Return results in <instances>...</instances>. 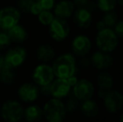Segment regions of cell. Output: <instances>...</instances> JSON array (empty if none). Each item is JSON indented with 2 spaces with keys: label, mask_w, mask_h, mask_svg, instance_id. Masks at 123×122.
<instances>
[{
  "label": "cell",
  "mask_w": 123,
  "mask_h": 122,
  "mask_svg": "<svg viewBox=\"0 0 123 122\" xmlns=\"http://www.w3.org/2000/svg\"><path fill=\"white\" fill-rule=\"evenodd\" d=\"M41 11H42L41 8L39 7V5L36 3L35 0H34V3H33L32 7H31V8H30V12H29V13H31V14H33V15H38Z\"/></svg>",
  "instance_id": "cell-31"
},
{
  "label": "cell",
  "mask_w": 123,
  "mask_h": 122,
  "mask_svg": "<svg viewBox=\"0 0 123 122\" xmlns=\"http://www.w3.org/2000/svg\"><path fill=\"white\" fill-rule=\"evenodd\" d=\"M24 116L28 121H37L44 116L43 108L37 105H30L24 110Z\"/></svg>",
  "instance_id": "cell-21"
},
{
  "label": "cell",
  "mask_w": 123,
  "mask_h": 122,
  "mask_svg": "<svg viewBox=\"0 0 123 122\" xmlns=\"http://www.w3.org/2000/svg\"><path fill=\"white\" fill-rule=\"evenodd\" d=\"M80 65L83 68H87L90 65H91V59H87V58L85 56V57H81V60H80Z\"/></svg>",
  "instance_id": "cell-35"
},
{
  "label": "cell",
  "mask_w": 123,
  "mask_h": 122,
  "mask_svg": "<svg viewBox=\"0 0 123 122\" xmlns=\"http://www.w3.org/2000/svg\"><path fill=\"white\" fill-rule=\"evenodd\" d=\"M70 26L66 19L55 17L49 25V34L53 40L62 42L70 35Z\"/></svg>",
  "instance_id": "cell-6"
},
{
  "label": "cell",
  "mask_w": 123,
  "mask_h": 122,
  "mask_svg": "<svg viewBox=\"0 0 123 122\" xmlns=\"http://www.w3.org/2000/svg\"><path fill=\"white\" fill-rule=\"evenodd\" d=\"M105 28H106V27H105V23H103V21H102L101 19H100V21L96 22V29H97V31L101 30V29H105Z\"/></svg>",
  "instance_id": "cell-36"
},
{
  "label": "cell",
  "mask_w": 123,
  "mask_h": 122,
  "mask_svg": "<svg viewBox=\"0 0 123 122\" xmlns=\"http://www.w3.org/2000/svg\"><path fill=\"white\" fill-rule=\"evenodd\" d=\"M71 1L75 7L80 8V7H86L89 0H71Z\"/></svg>",
  "instance_id": "cell-33"
},
{
  "label": "cell",
  "mask_w": 123,
  "mask_h": 122,
  "mask_svg": "<svg viewBox=\"0 0 123 122\" xmlns=\"http://www.w3.org/2000/svg\"><path fill=\"white\" fill-rule=\"evenodd\" d=\"M66 80H67V81H68L69 85H70V86H71V88H72V87H73L74 85L77 83V81H78V80H79V79L77 78V76H76L75 75H71V76L68 77Z\"/></svg>",
  "instance_id": "cell-34"
},
{
  "label": "cell",
  "mask_w": 123,
  "mask_h": 122,
  "mask_svg": "<svg viewBox=\"0 0 123 122\" xmlns=\"http://www.w3.org/2000/svg\"><path fill=\"white\" fill-rule=\"evenodd\" d=\"M91 65L98 70H107L114 64V59L111 53L98 50L93 53L91 57Z\"/></svg>",
  "instance_id": "cell-12"
},
{
  "label": "cell",
  "mask_w": 123,
  "mask_h": 122,
  "mask_svg": "<svg viewBox=\"0 0 123 122\" xmlns=\"http://www.w3.org/2000/svg\"><path fill=\"white\" fill-rule=\"evenodd\" d=\"M43 113L48 121L61 122L66 117L67 111L65 104L60 100V99L53 97L44 104Z\"/></svg>",
  "instance_id": "cell-2"
},
{
  "label": "cell",
  "mask_w": 123,
  "mask_h": 122,
  "mask_svg": "<svg viewBox=\"0 0 123 122\" xmlns=\"http://www.w3.org/2000/svg\"><path fill=\"white\" fill-rule=\"evenodd\" d=\"M119 120H120V121H121V122H123V113H122V115H121L120 119H119Z\"/></svg>",
  "instance_id": "cell-40"
},
{
  "label": "cell",
  "mask_w": 123,
  "mask_h": 122,
  "mask_svg": "<svg viewBox=\"0 0 123 122\" xmlns=\"http://www.w3.org/2000/svg\"><path fill=\"white\" fill-rule=\"evenodd\" d=\"M34 0H18V8L24 13H29Z\"/></svg>",
  "instance_id": "cell-27"
},
{
  "label": "cell",
  "mask_w": 123,
  "mask_h": 122,
  "mask_svg": "<svg viewBox=\"0 0 123 122\" xmlns=\"http://www.w3.org/2000/svg\"><path fill=\"white\" fill-rule=\"evenodd\" d=\"M78 101L79 100L77 99H75V98H70L66 101V103L65 104V106L67 112L73 113L77 110L78 106H79Z\"/></svg>",
  "instance_id": "cell-29"
},
{
  "label": "cell",
  "mask_w": 123,
  "mask_h": 122,
  "mask_svg": "<svg viewBox=\"0 0 123 122\" xmlns=\"http://www.w3.org/2000/svg\"><path fill=\"white\" fill-rule=\"evenodd\" d=\"M54 74L56 78L67 79L77 71V62L71 53H64L56 58L52 64Z\"/></svg>",
  "instance_id": "cell-1"
},
{
  "label": "cell",
  "mask_w": 123,
  "mask_h": 122,
  "mask_svg": "<svg viewBox=\"0 0 123 122\" xmlns=\"http://www.w3.org/2000/svg\"><path fill=\"white\" fill-rule=\"evenodd\" d=\"M42 10H52L56 3V0H35Z\"/></svg>",
  "instance_id": "cell-28"
},
{
  "label": "cell",
  "mask_w": 123,
  "mask_h": 122,
  "mask_svg": "<svg viewBox=\"0 0 123 122\" xmlns=\"http://www.w3.org/2000/svg\"><path fill=\"white\" fill-rule=\"evenodd\" d=\"M37 16L39 22L44 26H49L55 18V14L51 10H42Z\"/></svg>",
  "instance_id": "cell-25"
},
{
  "label": "cell",
  "mask_w": 123,
  "mask_h": 122,
  "mask_svg": "<svg viewBox=\"0 0 123 122\" xmlns=\"http://www.w3.org/2000/svg\"><path fill=\"white\" fill-rule=\"evenodd\" d=\"M118 44L119 39L112 29L105 28L97 31L96 36V45L99 50L112 53L116 50Z\"/></svg>",
  "instance_id": "cell-3"
},
{
  "label": "cell",
  "mask_w": 123,
  "mask_h": 122,
  "mask_svg": "<svg viewBox=\"0 0 123 122\" xmlns=\"http://www.w3.org/2000/svg\"><path fill=\"white\" fill-rule=\"evenodd\" d=\"M117 3H119L121 6L123 7V0H117Z\"/></svg>",
  "instance_id": "cell-39"
},
{
  "label": "cell",
  "mask_w": 123,
  "mask_h": 122,
  "mask_svg": "<svg viewBox=\"0 0 123 122\" xmlns=\"http://www.w3.org/2000/svg\"><path fill=\"white\" fill-rule=\"evenodd\" d=\"M107 91H108V90H103V89L99 88V90L97 91V96H99V98H100V99H103L104 96L105 95V94H106Z\"/></svg>",
  "instance_id": "cell-37"
},
{
  "label": "cell",
  "mask_w": 123,
  "mask_h": 122,
  "mask_svg": "<svg viewBox=\"0 0 123 122\" xmlns=\"http://www.w3.org/2000/svg\"><path fill=\"white\" fill-rule=\"evenodd\" d=\"M55 56V50L50 44H44L38 47L36 50V57L42 63H48L54 59Z\"/></svg>",
  "instance_id": "cell-18"
},
{
  "label": "cell",
  "mask_w": 123,
  "mask_h": 122,
  "mask_svg": "<svg viewBox=\"0 0 123 122\" xmlns=\"http://www.w3.org/2000/svg\"><path fill=\"white\" fill-rule=\"evenodd\" d=\"M101 20L103 21V23H105L106 28L112 29L115 26L116 23H117V21L119 20L118 13H117L115 10L104 13V15L102 16Z\"/></svg>",
  "instance_id": "cell-23"
},
{
  "label": "cell",
  "mask_w": 123,
  "mask_h": 122,
  "mask_svg": "<svg viewBox=\"0 0 123 122\" xmlns=\"http://www.w3.org/2000/svg\"><path fill=\"white\" fill-rule=\"evenodd\" d=\"M3 64V55L1 54V52H0V69L2 68Z\"/></svg>",
  "instance_id": "cell-38"
},
{
  "label": "cell",
  "mask_w": 123,
  "mask_h": 122,
  "mask_svg": "<svg viewBox=\"0 0 123 122\" xmlns=\"http://www.w3.org/2000/svg\"><path fill=\"white\" fill-rule=\"evenodd\" d=\"M80 111L83 116L87 118H94L98 116L100 108L96 100L91 99H86V100L81 101L80 104Z\"/></svg>",
  "instance_id": "cell-17"
},
{
  "label": "cell",
  "mask_w": 123,
  "mask_h": 122,
  "mask_svg": "<svg viewBox=\"0 0 123 122\" xmlns=\"http://www.w3.org/2000/svg\"><path fill=\"white\" fill-rule=\"evenodd\" d=\"M55 77L52 66L46 63L38 64L32 74L33 80L39 86L49 85L55 80Z\"/></svg>",
  "instance_id": "cell-8"
},
{
  "label": "cell",
  "mask_w": 123,
  "mask_h": 122,
  "mask_svg": "<svg viewBox=\"0 0 123 122\" xmlns=\"http://www.w3.org/2000/svg\"><path fill=\"white\" fill-rule=\"evenodd\" d=\"M39 91L44 96L51 95V93H50V84L47 85H44V86H40Z\"/></svg>",
  "instance_id": "cell-32"
},
{
  "label": "cell",
  "mask_w": 123,
  "mask_h": 122,
  "mask_svg": "<svg viewBox=\"0 0 123 122\" xmlns=\"http://www.w3.org/2000/svg\"><path fill=\"white\" fill-rule=\"evenodd\" d=\"M74 7L75 6L71 0H61L59 3H55L53 8L55 17L65 19L70 18L73 15Z\"/></svg>",
  "instance_id": "cell-16"
},
{
  "label": "cell",
  "mask_w": 123,
  "mask_h": 122,
  "mask_svg": "<svg viewBox=\"0 0 123 122\" xmlns=\"http://www.w3.org/2000/svg\"><path fill=\"white\" fill-rule=\"evenodd\" d=\"M11 43L12 40L7 31L3 30L2 32H0V51L4 50L7 48L9 47Z\"/></svg>",
  "instance_id": "cell-26"
},
{
  "label": "cell",
  "mask_w": 123,
  "mask_h": 122,
  "mask_svg": "<svg viewBox=\"0 0 123 122\" xmlns=\"http://www.w3.org/2000/svg\"><path fill=\"white\" fill-rule=\"evenodd\" d=\"M28 52L25 48L21 46L10 48L3 55V64L12 69L20 67L26 61Z\"/></svg>",
  "instance_id": "cell-7"
},
{
  "label": "cell",
  "mask_w": 123,
  "mask_h": 122,
  "mask_svg": "<svg viewBox=\"0 0 123 122\" xmlns=\"http://www.w3.org/2000/svg\"><path fill=\"white\" fill-rule=\"evenodd\" d=\"M7 33L9 35L12 42H14L16 44L24 43L28 38V32L26 29L23 25H20L18 23L8 29Z\"/></svg>",
  "instance_id": "cell-19"
},
{
  "label": "cell",
  "mask_w": 123,
  "mask_h": 122,
  "mask_svg": "<svg viewBox=\"0 0 123 122\" xmlns=\"http://www.w3.org/2000/svg\"><path fill=\"white\" fill-rule=\"evenodd\" d=\"M18 96L22 101L26 103H32L39 98L40 91L36 84L24 83L18 87Z\"/></svg>",
  "instance_id": "cell-13"
},
{
  "label": "cell",
  "mask_w": 123,
  "mask_h": 122,
  "mask_svg": "<svg viewBox=\"0 0 123 122\" xmlns=\"http://www.w3.org/2000/svg\"><path fill=\"white\" fill-rule=\"evenodd\" d=\"M21 13L18 8L13 6H7L0 9V29L8 31L19 23Z\"/></svg>",
  "instance_id": "cell-5"
},
{
  "label": "cell",
  "mask_w": 123,
  "mask_h": 122,
  "mask_svg": "<svg viewBox=\"0 0 123 122\" xmlns=\"http://www.w3.org/2000/svg\"><path fill=\"white\" fill-rule=\"evenodd\" d=\"M74 97L79 101H83L91 99L95 94V86L88 79L78 80L77 83L72 87Z\"/></svg>",
  "instance_id": "cell-9"
},
{
  "label": "cell",
  "mask_w": 123,
  "mask_h": 122,
  "mask_svg": "<svg viewBox=\"0 0 123 122\" xmlns=\"http://www.w3.org/2000/svg\"><path fill=\"white\" fill-rule=\"evenodd\" d=\"M102 99L104 107L109 113L116 114L123 108V94L120 91L108 90Z\"/></svg>",
  "instance_id": "cell-10"
},
{
  "label": "cell",
  "mask_w": 123,
  "mask_h": 122,
  "mask_svg": "<svg viewBox=\"0 0 123 122\" xmlns=\"http://www.w3.org/2000/svg\"><path fill=\"white\" fill-rule=\"evenodd\" d=\"M96 85L100 89L110 90L114 86V77L106 70H101L96 76Z\"/></svg>",
  "instance_id": "cell-20"
},
{
  "label": "cell",
  "mask_w": 123,
  "mask_h": 122,
  "mask_svg": "<svg viewBox=\"0 0 123 122\" xmlns=\"http://www.w3.org/2000/svg\"><path fill=\"white\" fill-rule=\"evenodd\" d=\"M73 21L78 28L87 29L92 23V13L86 7L78 8L73 13Z\"/></svg>",
  "instance_id": "cell-14"
},
{
  "label": "cell",
  "mask_w": 123,
  "mask_h": 122,
  "mask_svg": "<svg viewBox=\"0 0 123 122\" xmlns=\"http://www.w3.org/2000/svg\"><path fill=\"white\" fill-rule=\"evenodd\" d=\"M24 109L21 103L15 99H8L0 108V116L7 122H18L23 118Z\"/></svg>",
  "instance_id": "cell-4"
},
{
  "label": "cell",
  "mask_w": 123,
  "mask_h": 122,
  "mask_svg": "<svg viewBox=\"0 0 123 122\" xmlns=\"http://www.w3.org/2000/svg\"><path fill=\"white\" fill-rule=\"evenodd\" d=\"M71 86L69 85L66 79L56 78L50 83L51 96L56 99H63L70 92Z\"/></svg>",
  "instance_id": "cell-15"
},
{
  "label": "cell",
  "mask_w": 123,
  "mask_h": 122,
  "mask_svg": "<svg viewBox=\"0 0 123 122\" xmlns=\"http://www.w3.org/2000/svg\"><path fill=\"white\" fill-rule=\"evenodd\" d=\"M122 90H123V80H122Z\"/></svg>",
  "instance_id": "cell-41"
},
{
  "label": "cell",
  "mask_w": 123,
  "mask_h": 122,
  "mask_svg": "<svg viewBox=\"0 0 123 122\" xmlns=\"http://www.w3.org/2000/svg\"><path fill=\"white\" fill-rule=\"evenodd\" d=\"M117 0H97L96 7L103 13L113 11L117 8Z\"/></svg>",
  "instance_id": "cell-24"
},
{
  "label": "cell",
  "mask_w": 123,
  "mask_h": 122,
  "mask_svg": "<svg viewBox=\"0 0 123 122\" xmlns=\"http://www.w3.org/2000/svg\"><path fill=\"white\" fill-rule=\"evenodd\" d=\"M72 54L77 57H85L90 54L92 48V44L88 36L85 34H78L71 42Z\"/></svg>",
  "instance_id": "cell-11"
},
{
  "label": "cell",
  "mask_w": 123,
  "mask_h": 122,
  "mask_svg": "<svg viewBox=\"0 0 123 122\" xmlns=\"http://www.w3.org/2000/svg\"><path fill=\"white\" fill-rule=\"evenodd\" d=\"M113 30L115 32V34H117V36L118 37V39H123V19L118 20L117 23L115 24V26L113 27Z\"/></svg>",
  "instance_id": "cell-30"
},
{
  "label": "cell",
  "mask_w": 123,
  "mask_h": 122,
  "mask_svg": "<svg viewBox=\"0 0 123 122\" xmlns=\"http://www.w3.org/2000/svg\"><path fill=\"white\" fill-rule=\"evenodd\" d=\"M15 79L16 75L13 72V69L3 64L0 69V82L4 85H12L15 81Z\"/></svg>",
  "instance_id": "cell-22"
}]
</instances>
